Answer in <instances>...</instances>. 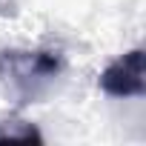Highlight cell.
<instances>
[{
  "label": "cell",
  "instance_id": "obj_3",
  "mask_svg": "<svg viewBox=\"0 0 146 146\" xmlns=\"http://www.w3.org/2000/svg\"><path fill=\"white\" fill-rule=\"evenodd\" d=\"M0 140H43V137L26 120H3L0 123Z\"/></svg>",
  "mask_w": 146,
  "mask_h": 146
},
{
  "label": "cell",
  "instance_id": "obj_1",
  "mask_svg": "<svg viewBox=\"0 0 146 146\" xmlns=\"http://www.w3.org/2000/svg\"><path fill=\"white\" fill-rule=\"evenodd\" d=\"M60 75V54L54 52H3L0 78L23 98H37V92Z\"/></svg>",
  "mask_w": 146,
  "mask_h": 146
},
{
  "label": "cell",
  "instance_id": "obj_2",
  "mask_svg": "<svg viewBox=\"0 0 146 146\" xmlns=\"http://www.w3.org/2000/svg\"><path fill=\"white\" fill-rule=\"evenodd\" d=\"M100 89L112 98H140L146 92L143 49H132L100 72Z\"/></svg>",
  "mask_w": 146,
  "mask_h": 146
}]
</instances>
